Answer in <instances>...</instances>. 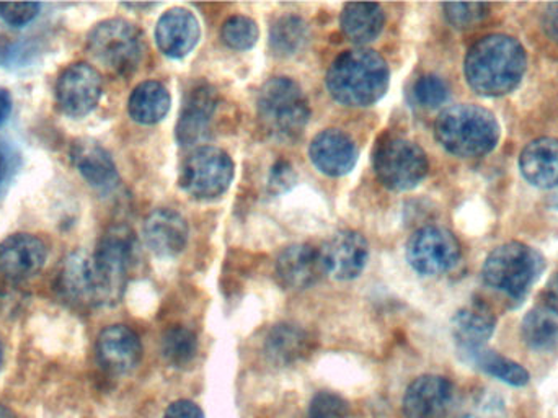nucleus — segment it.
<instances>
[{
	"label": "nucleus",
	"mask_w": 558,
	"mask_h": 418,
	"mask_svg": "<svg viewBox=\"0 0 558 418\" xmlns=\"http://www.w3.org/2000/svg\"><path fill=\"white\" fill-rule=\"evenodd\" d=\"M526 65V52L518 39L488 35L469 49L464 72L472 91L484 97H501L520 85Z\"/></svg>",
	"instance_id": "f257e3e1"
},
{
	"label": "nucleus",
	"mask_w": 558,
	"mask_h": 418,
	"mask_svg": "<svg viewBox=\"0 0 558 418\" xmlns=\"http://www.w3.org/2000/svg\"><path fill=\"white\" fill-rule=\"evenodd\" d=\"M389 65L371 49L341 52L327 72V88L338 104L364 108L379 101L389 88Z\"/></svg>",
	"instance_id": "f03ea898"
},
{
	"label": "nucleus",
	"mask_w": 558,
	"mask_h": 418,
	"mask_svg": "<svg viewBox=\"0 0 558 418\" xmlns=\"http://www.w3.org/2000/svg\"><path fill=\"white\" fill-rule=\"evenodd\" d=\"M435 136L452 156L471 159L495 150L500 140V124L495 115L485 108L456 105L439 115Z\"/></svg>",
	"instance_id": "7ed1b4c3"
},
{
	"label": "nucleus",
	"mask_w": 558,
	"mask_h": 418,
	"mask_svg": "<svg viewBox=\"0 0 558 418\" xmlns=\"http://www.w3.org/2000/svg\"><path fill=\"white\" fill-rule=\"evenodd\" d=\"M136 237L126 226L111 227L101 236L90 255L97 308H110L121 301L136 262Z\"/></svg>",
	"instance_id": "20e7f679"
},
{
	"label": "nucleus",
	"mask_w": 558,
	"mask_h": 418,
	"mask_svg": "<svg viewBox=\"0 0 558 418\" xmlns=\"http://www.w3.org/2000/svg\"><path fill=\"white\" fill-rule=\"evenodd\" d=\"M257 110L262 130L279 143H294L311 118L304 91L289 77L270 79L262 87Z\"/></svg>",
	"instance_id": "39448f33"
},
{
	"label": "nucleus",
	"mask_w": 558,
	"mask_h": 418,
	"mask_svg": "<svg viewBox=\"0 0 558 418\" xmlns=\"http://www.w3.org/2000/svg\"><path fill=\"white\" fill-rule=\"evenodd\" d=\"M544 256L533 247L508 242L487 256L482 270L485 283L510 298L520 299L544 272Z\"/></svg>",
	"instance_id": "423d86ee"
},
{
	"label": "nucleus",
	"mask_w": 558,
	"mask_h": 418,
	"mask_svg": "<svg viewBox=\"0 0 558 418\" xmlns=\"http://www.w3.org/2000/svg\"><path fill=\"white\" fill-rule=\"evenodd\" d=\"M87 48L108 71L130 75L144 58L143 32L128 20H104L88 33Z\"/></svg>",
	"instance_id": "0eeeda50"
},
{
	"label": "nucleus",
	"mask_w": 558,
	"mask_h": 418,
	"mask_svg": "<svg viewBox=\"0 0 558 418\" xmlns=\"http://www.w3.org/2000/svg\"><path fill=\"white\" fill-rule=\"evenodd\" d=\"M374 172L393 192L415 189L428 174V157L418 144L403 138H383L374 151Z\"/></svg>",
	"instance_id": "6e6552de"
},
{
	"label": "nucleus",
	"mask_w": 558,
	"mask_h": 418,
	"mask_svg": "<svg viewBox=\"0 0 558 418\" xmlns=\"http://www.w3.org/2000/svg\"><path fill=\"white\" fill-rule=\"evenodd\" d=\"M234 179V163L219 147H198L182 166L180 187L195 200H216L225 195Z\"/></svg>",
	"instance_id": "1a4fd4ad"
},
{
	"label": "nucleus",
	"mask_w": 558,
	"mask_h": 418,
	"mask_svg": "<svg viewBox=\"0 0 558 418\" xmlns=\"http://www.w3.org/2000/svg\"><path fill=\"white\" fill-rule=\"evenodd\" d=\"M104 94L100 72L88 62L69 64L56 81V101L69 118L87 117L97 108Z\"/></svg>",
	"instance_id": "9d476101"
},
{
	"label": "nucleus",
	"mask_w": 558,
	"mask_h": 418,
	"mask_svg": "<svg viewBox=\"0 0 558 418\" xmlns=\"http://www.w3.org/2000/svg\"><path fill=\"white\" fill-rule=\"evenodd\" d=\"M459 256L458 239L442 227H422L407 243V260L420 275H442L459 262Z\"/></svg>",
	"instance_id": "9b49d317"
},
{
	"label": "nucleus",
	"mask_w": 558,
	"mask_h": 418,
	"mask_svg": "<svg viewBox=\"0 0 558 418\" xmlns=\"http://www.w3.org/2000/svg\"><path fill=\"white\" fill-rule=\"evenodd\" d=\"M48 247L33 234H12L0 242V275L25 282L45 268Z\"/></svg>",
	"instance_id": "f8f14e48"
},
{
	"label": "nucleus",
	"mask_w": 558,
	"mask_h": 418,
	"mask_svg": "<svg viewBox=\"0 0 558 418\" xmlns=\"http://www.w3.org/2000/svg\"><path fill=\"white\" fill-rule=\"evenodd\" d=\"M325 273L340 282L357 278L369 259L366 239L356 230L333 234L320 249Z\"/></svg>",
	"instance_id": "ddd939ff"
},
{
	"label": "nucleus",
	"mask_w": 558,
	"mask_h": 418,
	"mask_svg": "<svg viewBox=\"0 0 558 418\" xmlns=\"http://www.w3.org/2000/svg\"><path fill=\"white\" fill-rule=\"evenodd\" d=\"M451 381L435 374L416 378L403 396L405 418H445L454 403Z\"/></svg>",
	"instance_id": "4468645a"
},
{
	"label": "nucleus",
	"mask_w": 558,
	"mask_h": 418,
	"mask_svg": "<svg viewBox=\"0 0 558 418\" xmlns=\"http://www.w3.org/2000/svg\"><path fill=\"white\" fill-rule=\"evenodd\" d=\"M98 365L108 373L126 374L140 365L143 345L136 332L126 325H110L98 335Z\"/></svg>",
	"instance_id": "2eb2a0df"
},
{
	"label": "nucleus",
	"mask_w": 558,
	"mask_h": 418,
	"mask_svg": "<svg viewBox=\"0 0 558 418\" xmlns=\"http://www.w3.org/2000/svg\"><path fill=\"white\" fill-rule=\"evenodd\" d=\"M275 275L286 289H307L320 282L325 275L320 249L307 243L286 247L275 263Z\"/></svg>",
	"instance_id": "dca6fc26"
},
{
	"label": "nucleus",
	"mask_w": 558,
	"mask_h": 418,
	"mask_svg": "<svg viewBox=\"0 0 558 418\" xmlns=\"http://www.w3.org/2000/svg\"><path fill=\"white\" fill-rule=\"evenodd\" d=\"M218 92L208 84H199L186 94L185 104L175 128L180 146H193L208 133L218 108Z\"/></svg>",
	"instance_id": "f3484780"
},
{
	"label": "nucleus",
	"mask_w": 558,
	"mask_h": 418,
	"mask_svg": "<svg viewBox=\"0 0 558 418\" xmlns=\"http://www.w3.org/2000/svg\"><path fill=\"white\" fill-rule=\"evenodd\" d=\"M71 160L82 179L100 192H110L120 182L113 157L92 138H78L72 143Z\"/></svg>",
	"instance_id": "a211bd4d"
},
{
	"label": "nucleus",
	"mask_w": 558,
	"mask_h": 418,
	"mask_svg": "<svg viewBox=\"0 0 558 418\" xmlns=\"http://www.w3.org/2000/svg\"><path fill=\"white\" fill-rule=\"evenodd\" d=\"M312 164L328 177H343L357 163V147L343 131L327 130L314 138L308 150Z\"/></svg>",
	"instance_id": "6ab92c4d"
},
{
	"label": "nucleus",
	"mask_w": 558,
	"mask_h": 418,
	"mask_svg": "<svg viewBox=\"0 0 558 418\" xmlns=\"http://www.w3.org/2000/svg\"><path fill=\"white\" fill-rule=\"evenodd\" d=\"M202 36L198 19L190 10L177 7L160 16L156 41L160 51L172 59L185 58L195 49Z\"/></svg>",
	"instance_id": "aec40b11"
},
{
	"label": "nucleus",
	"mask_w": 558,
	"mask_h": 418,
	"mask_svg": "<svg viewBox=\"0 0 558 418\" xmlns=\"http://www.w3.org/2000/svg\"><path fill=\"white\" fill-rule=\"evenodd\" d=\"M189 224L173 210L153 211L144 220L143 236L150 252L157 256H175L189 242Z\"/></svg>",
	"instance_id": "412c9836"
},
{
	"label": "nucleus",
	"mask_w": 558,
	"mask_h": 418,
	"mask_svg": "<svg viewBox=\"0 0 558 418\" xmlns=\"http://www.w3.org/2000/svg\"><path fill=\"white\" fill-rule=\"evenodd\" d=\"M524 179L537 189H550L558 183V140L539 138L524 147L520 157Z\"/></svg>",
	"instance_id": "4be33fe9"
},
{
	"label": "nucleus",
	"mask_w": 558,
	"mask_h": 418,
	"mask_svg": "<svg viewBox=\"0 0 558 418\" xmlns=\"http://www.w3.org/2000/svg\"><path fill=\"white\" fill-rule=\"evenodd\" d=\"M495 325L497 321L494 314L484 306L461 309L452 319V337L462 357L485 348L488 338L494 335Z\"/></svg>",
	"instance_id": "5701e85b"
},
{
	"label": "nucleus",
	"mask_w": 558,
	"mask_h": 418,
	"mask_svg": "<svg viewBox=\"0 0 558 418\" xmlns=\"http://www.w3.org/2000/svg\"><path fill=\"white\" fill-rule=\"evenodd\" d=\"M312 338L304 329L294 324H278L265 338V354L277 365H292L307 357Z\"/></svg>",
	"instance_id": "b1692460"
},
{
	"label": "nucleus",
	"mask_w": 558,
	"mask_h": 418,
	"mask_svg": "<svg viewBox=\"0 0 558 418\" xmlns=\"http://www.w3.org/2000/svg\"><path fill=\"white\" fill-rule=\"evenodd\" d=\"M340 23L344 36L350 41L366 45L380 35L386 15L377 3H347L341 12Z\"/></svg>",
	"instance_id": "393cba45"
},
{
	"label": "nucleus",
	"mask_w": 558,
	"mask_h": 418,
	"mask_svg": "<svg viewBox=\"0 0 558 418\" xmlns=\"http://www.w3.org/2000/svg\"><path fill=\"white\" fill-rule=\"evenodd\" d=\"M170 110V94L166 85L157 81H146L131 92L128 114L136 123L157 124Z\"/></svg>",
	"instance_id": "a878e982"
},
{
	"label": "nucleus",
	"mask_w": 558,
	"mask_h": 418,
	"mask_svg": "<svg viewBox=\"0 0 558 418\" xmlns=\"http://www.w3.org/2000/svg\"><path fill=\"white\" fill-rule=\"evenodd\" d=\"M524 344L536 351H549L558 345V318L550 309L527 312L521 325Z\"/></svg>",
	"instance_id": "bb28decb"
},
{
	"label": "nucleus",
	"mask_w": 558,
	"mask_h": 418,
	"mask_svg": "<svg viewBox=\"0 0 558 418\" xmlns=\"http://www.w3.org/2000/svg\"><path fill=\"white\" fill-rule=\"evenodd\" d=\"M311 39V29L307 23L299 16H282L271 26V51L281 58L298 55L307 46Z\"/></svg>",
	"instance_id": "cd10ccee"
},
{
	"label": "nucleus",
	"mask_w": 558,
	"mask_h": 418,
	"mask_svg": "<svg viewBox=\"0 0 558 418\" xmlns=\"http://www.w3.org/2000/svg\"><path fill=\"white\" fill-rule=\"evenodd\" d=\"M465 360L474 363L484 373L490 374V377L497 378V380L504 381L510 386L523 387L530 383V373H527L526 368L521 367L520 363L510 360V358L487 350V348L474 351V354L465 357Z\"/></svg>",
	"instance_id": "c85d7f7f"
},
{
	"label": "nucleus",
	"mask_w": 558,
	"mask_h": 418,
	"mask_svg": "<svg viewBox=\"0 0 558 418\" xmlns=\"http://www.w3.org/2000/svg\"><path fill=\"white\" fill-rule=\"evenodd\" d=\"M198 351V341L190 329L173 327L162 338V355L172 367L185 368Z\"/></svg>",
	"instance_id": "c756f323"
},
{
	"label": "nucleus",
	"mask_w": 558,
	"mask_h": 418,
	"mask_svg": "<svg viewBox=\"0 0 558 418\" xmlns=\"http://www.w3.org/2000/svg\"><path fill=\"white\" fill-rule=\"evenodd\" d=\"M221 38L229 48L235 49V51H247L257 45L260 29H258L257 23L248 16L235 15L226 20L221 29Z\"/></svg>",
	"instance_id": "7c9ffc66"
},
{
	"label": "nucleus",
	"mask_w": 558,
	"mask_h": 418,
	"mask_svg": "<svg viewBox=\"0 0 558 418\" xmlns=\"http://www.w3.org/2000/svg\"><path fill=\"white\" fill-rule=\"evenodd\" d=\"M415 100L425 108H438L448 100L449 88L438 75H423L413 87Z\"/></svg>",
	"instance_id": "2f4dec72"
},
{
	"label": "nucleus",
	"mask_w": 558,
	"mask_h": 418,
	"mask_svg": "<svg viewBox=\"0 0 558 418\" xmlns=\"http://www.w3.org/2000/svg\"><path fill=\"white\" fill-rule=\"evenodd\" d=\"M446 19L456 28H471L487 16V3H445Z\"/></svg>",
	"instance_id": "473e14b6"
},
{
	"label": "nucleus",
	"mask_w": 558,
	"mask_h": 418,
	"mask_svg": "<svg viewBox=\"0 0 558 418\" xmlns=\"http://www.w3.org/2000/svg\"><path fill=\"white\" fill-rule=\"evenodd\" d=\"M348 416H350V406L347 401L327 391L315 394L308 407L311 418H348Z\"/></svg>",
	"instance_id": "72a5a7b5"
},
{
	"label": "nucleus",
	"mask_w": 558,
	"mask_h": 418,
	"mask_svg": "<svg viewBox=\"0 0 558 418\" xmlns=\"http://www.w3.org/2000/svg\"><path fill=\"white\" fill-rule=\"evenodd\" d=\"M39 10L41 5L36 2L0 3V19L12 28H23L39 15Z\"/></svg>",
	"instance_id": "f704fd0d"
},
{
	"label": "nucleus",
	"mask_w": 558,
	"mask_h": 418,
	"mask_svg": "<svg viewBox=\"0 0 558 418\" xmlns=\"http://www.w3.org/2000/svg\"><path fill=\"white\" fill-rule=\"evenodd\" d=\"M294 183L295 172L291 164L286 163V160H279V163L275 164L270 177H268V189H270V192L274 195H279V193H284L292 189Z\"/></svg>",
	"instance_id": "c9c22d12"
},
{
	"label": "nucleus",
	"mask_w": 558,
	"mask_h": 418,
	"mask_svg": "<svg viewBox=\"0 0 558 418\" xmlns=\"http://www.w3.org/2000/svg\"><path fill=\"white\" fill-rule=\"evenodd\" d=\"M163 418H205L203 410L190 401H177L167 409Z\"/></svg>",
	"instance_id": "e433bc0d"
},
{
	"label": "nucleus",
	"mask_w": 558,
	"mask_h": 418,
	"mask_svg": "<svg viewBox=\"0 0 558 418\" xmlns=\"http://www.w3.org/2000/svg\"><path fill=\"white\" fill-rule=\"evenodd\" d=\"M543 28L554 43H558V2L549 3L544 10Z\"/></svg>",
	"instance_id": "4c0bfd02"
},
{
	"label": "nucleus",
	"mask_w": 558,
	"mask_h": 418,
	"mask_svg": "<svg viewBox=\"0 0 558 418\" xmlns=\"http://www.w3.org/2000/svg\"><path fill=\"white\" fill-rule=\"evenodd\" d=\"M544 298H546L547 309H550L554 314L558 315V273L547 283Z\"/></svg>",
	"instance_id": "58836bf2"
},
{
	"label": "nucleus",
	"mask_w": 558,
	"mask_h": 418,
	"mask_svg": "<svg viewBox=\"0 0 558 418\" xmlns=\"http://www.w3.org/2000/svg\"><path fill=\"white\" fill-rule=\"evenodd\" d=\"M13 110V98L7 88H0V127L9 120Z\"/></svg>",
	"instance_id": "ea45409f"
},
{
	"label": "nucleus",
	"mask_w": 558,
	"mask_h": 418,
	"mask_svg": "<svg viewBox=\"0 0 558 418\" xmlns=\"http://www.w3.org/2000/svg\"><path fill=\"white\" fill-rule=\"evenodd\" d=\"M7 166H9V164H7V156L3 154V151L0 150V183L5 179Z\"/></svg>",
	"instance_id": "a19ab883"
},
{
	"label": "nucleus",
	"mask_w": 558,
	"mask_h": 418,
	"mask_svg": "<svg viewBox=\"0 0 558 418\" xmlns=\"http://www.w3.org/2000/svg\"><path fill=\"white\" fill-rule=\"evenodd\" d=\"M549 205L553 206L554 210H558V183L554 187L553 193H550Z\"/></svg>",
	"instance_id": "79ce46f5"
},
{
	"label": "nucleus",
	"mask_w": 558,
	"mask_h": 418,
	"mask_svg": "<svg viewBox=\"0 0 558 418\" xmlns=\"http://www.w3.org/2000/svg\"><path fill=\"white\" fill-rule=\"evenodd\" d=\"M0 418H19L15 413L9 409V407L2 406L0 404Z\"/></svg>",
	"instance_id": "37998d69"
},
{
	"label": "nucleus",
	"mask_w": 558,
	"mask_h": 418,
	"mask_svg": "<svg viewBox=\"0 0 558 418\" xmlns=\"http://www.w3.org/2000/svg\"><path fill=\"white\" fill-rule=\"evenodd\" d=\"M128 9H153L157 7L156 3H126Z\"/></svg>",
	"instance_id": "c03bdc74"
},
{
	"label": "nucleus",
	"mask_w": 558,
	"mask_h": 418,
	"mask_svg": "<svg viewBox=\"0 0 558 418\" xmlns=\"http://www.w3.org/2000/svg\"><path fill=\"white\" fill-rule=\"evenodd\" d=\"M3 365V344L2 341H0V368H2Z\"/></svg>",
	"instance_id": "a18cd8bd"
}]
</instances>
